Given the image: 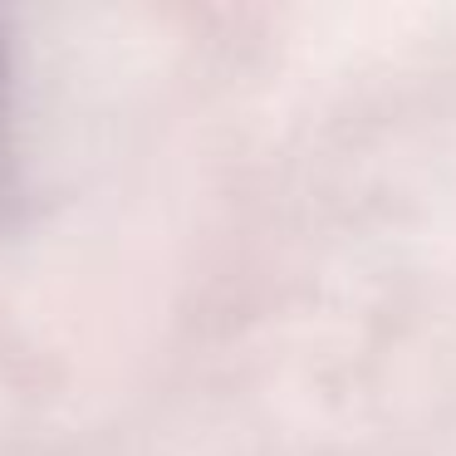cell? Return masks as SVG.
<instances>
[{
	"label": "cell",
	"instance_id": "obj_1",
	"mask_svg": "<svg viewBox=\"0 0 456 456\" xmlns=\"http://www.w3.org/2000/svg\"><path fill=\"white\" fill-rule=\"evenodd\" d=\"M20 197V152H15V113H11V64L0 45V221Z\"/></svg>",
	"mask_w": 456,
	"mask_h": 456
}]
</instances>
